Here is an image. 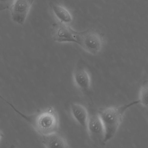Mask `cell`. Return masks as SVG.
<instances>
[{"label":"cell","mask_w":148,"mask_h":148,"mask_svg":"<svg viewBox=\"0 0 148 148\" xmlns=\"http://www.w3.org/2000/svg\"><path fill=\"white\" fill-rule=\"evenodd\" d=\"M1 98L17 114L30 123L40 136H42L58 132L59 128V117L53 107L50 106L34 114L26 115L21 112L10 102Z\"/></svg>","instance_id":"6da1fadb"},{"label":"cell","mask_w":148,"mask_h":148,"mask_svg":"<svg viewBox=\"0 0 148 148\" xmlns=\"http://www.w3.org/2000/svg\"><path fill=\"white\" fill-rule=\"evenodd\" d=\"M138 103V100H135L122 105L108 106L99 110L97 114L103 124L104 131V143H108L114 137L126 112Z\"/></svg>","instance_id":"7a4b0ae2"},{"label":"cell","mask_w":148,"mask_h":148,"mask_svg":"<svg viewBox=\"0 0 148 148\" xmlns=\"http://www.w3.org/2000/svg\"><path fill=\"white\" fill-rule=\"evenodd\" d=\"M77 44L92 55L99 54L104 47L106 39L103 35L94 29L78 32Z\"/></svg>","instance_id":"3957f363"},{"label":"cell","mask_w":148,"mask_h":148,"mask_svg":"<svg viewBox=\"0 0 148 148\" xmlns=\"http://www.w3.org/2000/svg\"><path fill=\"white\" fill-rule=\"evenodd\" d=\"M35 0H15L11 7V16L13 21L23 25Z\"/></svg>","instance_id":"277c9868"},{"label":"cell","mask_w":148,"mask_h":148,"mask_svg":"<svg viewBox=\"0 0 148 148\" xmlns=\"http://www.w3.org/2000/svg\"><path fill=\"white\" fill-rule=\"evenodd\" d=\"M86 129L90 137L93 140L103 142L104 131L103 124L97 114L89 115Z\"/></svg>","instance_id":"5b68a950"},{"label":"cell","mask_w":148,"mask_h":148,"mask_svg":"<svg viewBox=\"0 0 148 148\" xmlns=\"http://www.w3.org/2000/svg\"><path fill=\"white\" fill-rule=\"evenodd\" d=\"M78 32L68 25H63L57 27L54 34V40L59 43H72L77 44Z\"/></svg>","instance_id":"8992f818"},{"label":"cell","mask_w":148,"mask_h":148,"mask_svg":"<svg viewBox=\"0 0 148 148\" xmlns=\"http://www.w3.org/2000/svg\"><path fill=\"white\" fill-rule=\"evenodd\" d=\"M74 84L79 90L88 92L91 87V78L90 73L85 68H77L73 74Z\"/></svg>","instance_id":"52a82bcc"},{"label":"cell","mask_w":148,"mask_h":148,"mask_svg":"<svg viewBox=\"0 0 148 148\" xmlns=\"http://www.w3.org/2000/svg\"><path fill=\"white\" fill-rule=\"evenodd\" d=\"M70 111L74 120L80 126L86 129L90 115L86 107L79 103H73L70 106Z\"/></svg>","instance_id":"ba28073f"},{"label":"cell","mask_w":148,"mask_h":148,"mask_svg":"<svg viewBox=\"0 0 148 148\" xmlns=\"http://www.w3.org/2000/svg\"><path fill=\"white\" fill-rule=\"evenodd\" d=\"M42 144L47 148H69L66 139L58 132L42 136Z\"/></svg>","instance_id":"9c48e42d"},{"label":"cell","mask_w":148,"mask_h":148,"mask_svg":"<svg viewBox=\"0 0 148 148\" xmlns=\"http://www.w3.org/2000/svg\"><path fill=\"white\" fill-rule=\"evenodd\" d=\"M52 9L55 18L61 24L68 25L73 22L72 15L65 7L59 4H54L53 5Z\"/></svg>","instance_id":"30bf717a"},{"label":"cell","mask_w":148,"mask_h":148,"mask_svg":"<svg viewBox=\"0 0 148 148\" xmlns=\"http://www.w3.org/2000/svg\"><path fill=\"white\" fill-rule=\"evenodd\" d=\"M138 100L143 107L148 109V84L143 86L140 88Z\"/></svg>","instance_id":"8fae6325"},{"label":"cell","mask_w":148,"mask_h":148,"mask_svg":"<svg viewBox=\"0 0 148 148\" xmlns=\"http://www.w3.org/2000/svg\"><path fill=\"white\" fill-rule=\"evenodd\" d=\"M15 0H0V10L4 11L12 7Z\"/></svg>","instance_id":"7c38bea8"}]
</instances>
